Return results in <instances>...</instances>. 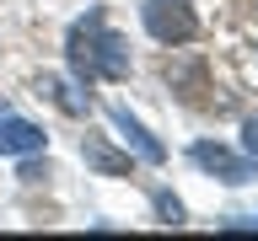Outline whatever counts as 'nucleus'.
I'll return each instance as SVG.
<instances>
[{
    "mask_svg": "<svg viewBox=\"0 0 258 241\" xmlns=\"http://www.w3.org/2000/svg\"><path fill=\"white\" fill-rule=\"evenodd\" d=\"M48 145V134L27 118H16V112H0V156H38Z\"/></svg>",
    "mask_w": 258,
    "mask_h": 241,
    "instance_id": "20e7f679",
    "label": "nucleus"
},
{
    "mask_svg": "<svg viewBox=\"0 0 258 241\" xmlns=\"http://www.w3.org/2000/svg\"><path fill=\"white\" fill-rule=\"evenodd\" d=\"M140 16H145V32L156 43H188L199 32V16H194L188 0H145Z\"/></svg>",
    "mask_w": 258,
    "mask_h": 241,
    "instance_id": "f03ea898",
    "label": "nucleus"
},
{
    "mask_svg": "<svg viewBox=\"0 0 258 241\" xmlns=\"http://www.w3.org/2000/svg\"><path fill=\"white\" fill-rule=\"evenodd\" d=\"M38 96H48V102L59 112H70V118H86V112H92V96L81 91L76 80H64V75H43L38 80Z\"/></svg>",
    "mask_w": 258,
    "mask_h": 241,
    "instance_id": "423d86ee",
    "label": "nucleus"
},
{
    "mask_svg": "<svg viewBox=\"0 0 258 241\" xmlns=\"http://www.w3.org/2000/svg\"><path fill=\"white\" fill-rule=\"evenodd\" d=\"M108 118H113V129L124 134V145H135V156H140V161H151V166H161V161H167V145H161L156 134L140 124V118H129V107H113Z\"/></svg>",
    "mask_w": 258,
    "mask_h": 241,
    "instance_id": "39448f33",
    "label": "nucleus"
},
{
    "mask_svg": "<svg viewBox=\"0 0 258 241\" xmlns=\"http://www.w3.org/2000/svg\"><path fill=\"white\" fill-rule=\"evenodd\" d=\"M247 225H258V220H247Z\"/></svg>",
    "mask_w": 258,
    "mask_h": 241,
    "instance_id": "9b49d317",
    "label": "nucleus"
},
{
    "mask_svg": "<svg viewBox=\"0 0 258 241\" xmlns=\"http://www.w3.org/2000/svg\"><path fill=\"white\" fill-rule=\"evenodd\" d=\"M156 214H161V225H183V204L172 193H156Z\"/></svg>",
    "mask_w": 258,
    "mask_h": 241,
    "instance_id": "1a4fd4ad",
    "label": "nucleus"
},
{
    "mask_svg": "<svg viewBox=\"0 0 258 241\" xmlns=\"http://www.w3.org/2000/svg\"><path fill=\"white\" fill-rule=\"evenodd\" d=\"M81 156H86V166H97L102 177H129V172H135V161L118 156L102 134H86V140H81Z\"/></svg>",
    "mask_w": 258,
    "mask_h": 241,
    "instance_id": "0eeeda50",
    "label": "nucleus"
},
{
    "mask_svg": "<svg viewBox=\"0 0 258 241\" xmlns=\"http://www.w3.org/2000/svg\"><path fill=\"white\" fill-rule=\"evenodd\" d=\"M64 54H70V70H76L81 86L92 80H124L129 75V43L108 27L102 11H86L64 38Z\"/></svg>",
    "mask_w": 258,
    "mask_h": 241,
    "instance_id": "f257e3e1",
    "label": "nucleus"
},
{
    "mask_svg": "<svg viewBox=\"0 0 258 241\" xmlns=\"http://www.w3.org/2000/svg\"><path fill=\"white\" fill-rule=\"evenodd\" d=\"M242 140H247V150H253V156H258V118H253V124H247V134H242Z\"/></svg>",
    "mask_w": 258,
    "mask_h": 241,
    "instance_id": "9d476101",
    "label": "nucleus"
},
{
    "mask_svg": "<svg viewBox=\"0 0 258 241\" xmlns=\"http://www.w3.org/2000/svg\"><path fill=\"white\" fill-rule=\"evenodd\" d=\"M194 161H199L205 172H215L221 182H231V188H237V182H253V177H258V166H253V161L231 156L226 145H210V140H199V145H194Z\"/></svg>",
    "mask_w": 258,
    "mask_h": 241,
    "instance_id": "7ed1b4c3",
    "label": "nucleus"
},
{
    "mask_svg": "<svg viewBox=\"0 0 258 241\" xmlns=\"http://www.w3.org/2000/svg\"><path fill=\"white\" fill-rule=\"evenodd\" d=\"M167 80H172V86H188L183 96H194L199 91V64H167Z\"/></svg>",
    "mask_w": 258,
    "mask_h": 241,
    "instance_id": "6e6552de",
    "label": "nucleus"
}]
</instances>
